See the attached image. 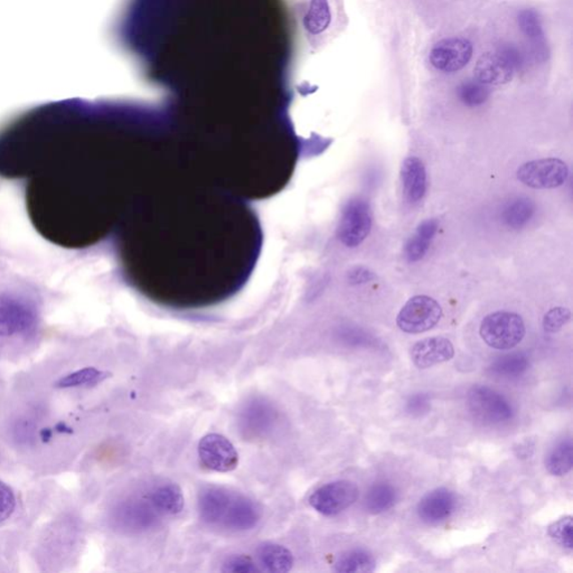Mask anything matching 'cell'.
Segmentation results:
<instances>
[{
  "instance_id": "cell-1",
  "label": "cell",
  "mask_w": 573,
  "mask_h": 573,
  "mask_svg": "<svg viewBox=\"0 0 573 573\" xmlns=\"http://www.w3.org/2000/svg\"><path fill=\"white\" fill-rule=\"evenodd\" d=\"M119 37L185 111L268 114L290 100L294 33L283 0H129Z\"/></svg>"
},
{
  "instance_id": "cell-2",
  "label": "cell",
  "mask_w": 573,
  "mask_h": 573,
  "mask_svg": "<svg viewBox=\"0 0 573 573\" xmlns=\"http://www.w3.org/2000/svg\"><path fill=\"white\" fill-rule=\"evenodd\" d=\"M38 314L36 306L16 292H0V338H12L36 329Z\"/></svg>"
},
{
  "instance_id": "cell-3",
  "label": "cell",
  "mask_w": 573,
  "mask_h": 573,
  "mask_svg": "<svg viewBox=\"0 0 573 573\" xmlns=\"http://www.w3.org/2000/svg\"><path fill=\"white\" fill-rule=\"evenodd\" d=\"M527 329L520 314L510 312H495L481 321V338L489 347L511 350L522 342Z\"/></svg>"
},
{
  "instance_id": "cell-4",
  "label": "cell",
  "mask_w": 573,
  "mask_h": 573,
  "mask_svg": "<svg viewBox=\"0 0 573 573\" xmlns=\"http://www.w3.org/2000/svg\"><path fill=\"white\" fill-rule=\"evenodd\" d=\"M442 317V309L428 296H415L407 301L396 317V325L404 333L420 334L433 330Z\"/></svg>"
},
{
  "instance_id": "cell-5",
  "label": "cell",
  "mask_w": 573,
  "mask_h": 573,
  "mask_svg": "<svg viewBox=\"0 0 573 573\" xmlns=\"http://www.w3.org/2000/svg\"><path fill=\"white\" fill-rule=\"evenodd\" d=\"M360 490L354 482L336 481L329 482L310 495L309 504L314 511L325 516H335L347 510L359 498Z\"/></svg>"
},
{
  "instance_id": "cell-6",
  "label": "cell",
  "mask_w": 573,
  "mask_h": 573,
  "mask_svg": "<svg viewBox=\"0 0 573 573\" xmlns=\"http://www.w3.org/2000/svg\"><path fill=\"white\" fill-rule=\"evenodd\" d=\"M569 176L567 163L559 158H543L523 163L518 170V179L527 187L536 189L557 188Z\"/></svg>"
},
{
  "instance_id": "cell-7",
  "label": "cell",
  "mask_w": 573,
  "mask_h": 573,
  "mask_svg": "<svg viewBox=\"0 0 573 573\" xmlns=\"http://www.w3.org/2000/svg\"><path fill=\"white\" fill-rule=\"evenodd\" d=\"M372 228V213L368 202L354 198L344 210L338 238L348 248H356L368 238Z\"/></svg>"
},
{
  "instance_id": "cell-8",
  "label": "cell",
  "mask_w": 573,
  "mask_h": 573,
  "mask_svg": "<svg viewBox=\"0 0 573 573\" xmlns=\"http://www.w3.org/2000/svg\"><path fill=\"white\" fill-rule=\"evenodd\" d=\"M468 404L472 412L489 424H501L513 418V409L498 392L487 386H473L468 392Z\"/></svg>"
},
{
  "instance_id": "cell-9",
  "label": "cell",
  "mask_w": 573,
  "mask_h": 573,
  "mask_svg": "<svg viewBox=\"0 0 573 573\" xmlns=\"http://www.w3.org/2000/svg\"><path fill=\"white\" fill-rule=\"evenodd\" d=\"M202 464L211 471L228 473L238 467L239 454L234 443L219 434H209L198 443Z\"/></svg>"
},
{
  "instance_id": "cell-10",
  "label": "cell",
  "mask_w": 573,
  "mask_h": 573,
  "mask_svg": "<svg viewBox=\"0 0 573 573\" xmlns=\"http://www.w3.org/2000/svg\"><path fill=\"white\" fill-rule=\"evenodd\" d=\"M472 43L465 38L451 37L438 42L430 51V62L439 71L454 73L462 70L471 61Z\"/></svg>"
},
{
  "instance_id": "cell-11",
  "label": "cell",
  "mask_w": 573,
  "mask_h": 573,
  "mask_svg": "<svg viewBox=\"0 0 573 573\" xmlns=\"http://www.w3.org/2000/svg\"><path fill=\"white\" fill-rule=\"evenodd\" d=\"M457 508V497L448 489H437L426 495L418 504L417 513L422 522L439 524L450 519Z\"/></svg>"
},
{
  "instance_id": "cell-12",
  "label": "cell",
  "mask_w": 573,
  "mask_h": 573,
  "mask_svg": "<svg viewBox=\"0 0 573 573\" xmlns=\"http://www.w3.org/2000/svg\"><path fill=\"white\" fill-rule=\"evenodd\" d=\"M454 356V346L450 339L442 336L419 340L411 348L412 362L421 370L445 363Z\"/></svg>"
},
{
  "instance_id": "cell-13",
  "label": "cell",
  "mask_w": 573,
  "mask_h": 573,
  "mask_svg": "<svg viewBox=\"0 0 573 573\" xmlns=\"http://www.w3.org/2000/svg\"><path fill=\"white\" fill-rule=\"evenodd\" d=\"M515 70L501 52L481 56L475 67L477 81L486 85H501L513 79Z\"/></svg>"
},
{
  "instance_id": "cell-14",
  "label": "cell",
  "mask_w": 573,
  "mask_h": 573,
  "mask_svg": "<svg viewBox=\"0 0 573 573\" xmlns=\"http://www.w3.org/2000/svg\"><path fill=\"white\" fill-rule=\"evenodd\" d=\"M260 519V508L251 499L232 497L222 522L228 529L245 531L256 527Z\"/></svg>"
},
{
  "instance_id": "cell-15",
  "label": "cell",
  "mask_w": 573,
  "mask_h": 573,
  "mask_svg": "<svg viewBox=\"0 0 573 573\" xmlns=\"http://www.w3.org/2000/svg\"><path fill=\"white\" fill-rule=\"evenodd\" d=\"M404 194L409 201L417 203L426 192V171L424 163L418 157H408L401 168Z\"/></svg>"
},
{
  "instance_id": "cell-16",
  "label": "cell",
  "mask_w": 573,
  "mask_h": 573,
  "mask_svg": "<svg viewBox=\"0 0 573 573\" xmlns=\"http://www.w3.org/2000/svg\"><path fill=\"white\" fill-rule=\"evenodd\" d=\"M232 497L227 490L212 487L203 490L198 498V511L202 520L210 524L222 522Z\"/></svg>"
},
{
  "instance_id": "cell-17",
  "label": "cell",
  "mask_w": 573,
  "mask_h": 573,
  "mask_svg": "<svg viewBox=\"0 0 573 573\" xmlns=\"http://www.w3.org/2000/svg\"><path fill=\"white\" fill-rule=\"evenodd\" d=\"M275 419L273 407L262 401H253L243 411L241 424H243V432L250 436H260L268 432Z\"/></svg>"
},
{
  "instance_id": "cell-18",
  "label": "cell",
  "mask_w": 573,
  "mask_h": 573,
  "mask_svg": "<svg viewBox=\"0 0 573 573\" xmlns=\"http://www.w3.org/2000/svg\"><path fill=\"white\" fill-rule=\"evenodd\" d=\"M259 566L270 573H284L294 567V555L286 546L277 543H262L257 550Z\"/></svg>"
},
{
  "instance_id": "cell-19",
  "label": "cell",
  "mask_w": 573,
  "mask_h": 573,
  "mask_svg": "<svg viewBox=\"0 0 573 573\" xmlns=\"http://www.w3.org/2000/svg\"><path fill=\"white\" fill-rule=\"evenodd\" d=\"M439 223L437 219H426L418 227L416 234L413 235L406 245V258L409 262H418L428 252L430 243L436 236Z\"/></svg>"
},
{
  "instance_id": "cell-20",
  "label": "cell",
  "mask_w": 573,
  "mask_h": 573,
  "mask_svg": "<svg viewBox=\"0 0 573 573\" xmlns=\"http://www.w3.org/2000/svg\"><path fill=\"white\" fill-rule=\"evenodd\" d=\"M398 499V492L389 482H378L365 494L364 508L370 514H382L391 510Z\"/></svg>"
},
{
  "instance_id": "cell-21",
  "label": "cell",
  "mask_w": 573,
  "mask_h": 573,
  "mask_svg": "<svg viewBox=\"0 0 573 573\" xmlns=\"http://www.w3.org/2000/svg\"><path fill=\"white\" fill-rule=\"evenodd\" d=\"M152 504L155 510L163 514H179L185 505L182 489L179 485L171 482L158 486L152 493Z\"/></svg>"
},
{
  "instance_id": "cell-22",
  "label": "cell",
  "mask_w": 573,
  "mask_h": 573,
  "mask_svg": "<svg viewBox=\"0 0 573 573\" xmlns=\"http://www.w3.org/2000/svg\"><path fill=\"white\" fill-rule=\"evenodd\" d=\"M154 511L156 510H153L144 503L131 502L120 508L118 520L128 529H147L156 522V513Z\"/></svg>"
},
{
  "instance_id": "cell-23",
  "label": "cell",
  "mask_w": 573,
  "mask_h": 573,
  "mask_svg": "<svg viewBox=\"0 0 573 573\" xmlns=\"http://www.w3.org/2000/svg\"><path fill=\"white\" fill-rule=\"evenodd\" d=\"M376 559L363 549L348 551L335 562V571L340 573H370L376 570Z\"/></svg>"
},
{
  "instance_id": "cell-24",
  "label": "cell",
  "mask_w": 573,
  "mask_h": 573,
  "mask_svg": "<svg viewBox=\"0 0 573 573\" xmlns=\"http://www.w3.org/2000/svg\"><path fill=\"white\" fill-rule=\"evenodd\" d=\"M536 205L529 198H516L505 206L503 211V222L513 230H520L531 221Z\"/></svg>"
},
{
  "instance_id": "cell-25",
  "label": "cell",
  "mask_w": 573,
  "mask_h": 573,
  "mask_svg": "<svg viewBox=\"0 0 573 573\" xmlns=\"http://www.w3.org/2000/svg\"><path fill=\"white\" fill-rule=\"evenodd\" d=\"M573 466V445L571 439L558 443L549 452L545 459V467L551 475L564 476Z\"/></svg>"
},
{
  "instance_id": "cell-26",
  "label": "cell",
  "mask_w": 573,
  "mask_h": 573,
  "mask_svg": "<svg viewBox=\"0 0 573 573\" xmlns=\"http://www.w3.org/2000/svg\"><path fill=\"white\" fill-rule=\"evenodd\" d=\"M528 357L523 354H511L499 357L495 361L490 370L494 376L503 378H513L522 376V374L529 369Z\"/></svg>"
},
{
  "instance_id": "cell-27",
  "label": "cell",
  "mask_w": 573,
  "mask_h": 573,
  "mask_svg": "<svg viewBox=\"0 0 573 573\" xmlns=\"http://www.w3.org/2000/svg\"><path fill=\"white\" fill-rule=\"evenodd\" d=\"M457 94L465 106L478 107L489 99V90L480 81H467L459 85Z\"/></svg>"
},
{
  "instance_id": "cell-28",
  "label": "cell",
  "mask_w": 573,
  "mask_h": 573,
  "mask_svg": "<svg viewBox=\"0 0 573 573\" xmlns=\"http://www.w3.org/2000/svg\"><path fill=\"white\" fill-rule=\"evenodd\" d=\"M105 376L106 374L100 370L96 368H85L76 370V372L68 374V376L60 378L59 382L56 383V386H58V387H61V389H70V387L94 385V383L105 378Z\"/></svg>"
},
{
  "instance_id": "cell-29",
  "label": "cell",
  "mask_w": 573,
  "mask_h": 573,
  "mask_svg": "<svg viewBox=\"0 0 573 573\" xmlns=\"http://www.w3.org/2000/svg\"><path fill=\"white\" fill-rule=\"evenodd\" d=\"M519 25L521 31L534 43L537 49L543 46L541 20L538 19L536 12L531 10L521 12L519 15Z\"/></svg>"
},
{
  "instance_id": "cell-30",
  "label": "cell",
  "mask_w": 573,
  "mask_h": 573,
  "mask_svg": "<svg viewBox=\"0 0 573 573\" xmlns=\"http://www.w3.org/2000/svg\"><path fill=\"white\" fill-rule=\"evenodd\" d=\"M549 536L560 546L567 550L573 549V520L572 516L555 521L548 529Z\"/></svg>"
},
{
  "instance_id": "cell-31",
  "label": "cell",
  "mask_w": 573,
  "mask_h": 573,
  "mask_svg": "<svg viewBox=\"0 0 573 573\" xmlns=\"http://www.w3.org/2000/svg\"><path fill=\"white\" fill-rule=\"evenodd\" d=\"M571 318V312L568 308L555 307L550 309L543 318V329L548 333H557L567 325Z\"/></svg>"
},
{
  "instance_id": "cell-32",
  "label": "cell",
  "mask_w": 573,
  "mask_h": 573,
  "mask_svg": "<svg viewBox=\"0 0 573 573\" xmlns=\"http://www.w3.org/2000/svg\"><path fill=\"white\" fill-rule=\"evenodd\" d=\"M222 571L226 573H256L261 569L248 555H232L223 564Z\"/></svg>"
},
{
  "instance_id": "cell-33",
  "label": "cell",
  "mask_w": 573,
  "mask_h": 573,
  "mask_svg": "<svg viewBox=\"0 0 573 573\" xmlns=\"http://www.w3.org/2000/svg\"><path fill=\"white\" fill-rule=\"evenodd\" d=\"M15 494L5 482L0 481V523L11 518L15 511Z\"/></svg>"
},
{
  "instance_id": "cell-34",
  "label": "cell",
  "mask_w": 573,
  "mask_h": 573,
  "mask_svg": "<svg viewBox=\"0 0 573 573\" xmlns=\"http://www.w3.org/2000/svg\"><path fill=\"white\" fill-rule=\"evenodd\" d=\"M499 52L505 56L507 61L511 63L515 71L523 67L524 56L515 46H504Z\"/></svg>"
},
{
  "instance_id": "cell-35",
  "label": "cell",
  "mask_w": 573,
  "mask_h": 573,
  "mask_svg": "<svg viewBox=\"0 0 573 573\" xmlns=\"http://www.w3.org/2000/svg\"><path fill=\"white\" fill-rule=\"evenodd\" d=\"M408 411L413 413V415H420L421 412H425L429 407L428 396L419 394L415 396H411L410 400L408 401Z\"/></svg>"
},
{
  "instance_id": "cell-36",
  "label": "cell",
  "mask_w": 573,
  "mask_h": 573,
  "mask_svg": "<svg viewBox=\"0 0 573 573\" xmlns=\"http://www.w3.org/2000/svg\"><path fill=\"white\" fill-rule=\"evenodd\" d=\"M374 278H376L374 277V275L365 268H356L354 273H352L351 275L352 282L356 283H368L370 280Z\"/></svg>"
}]
</instances>
